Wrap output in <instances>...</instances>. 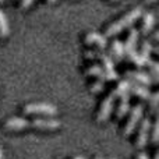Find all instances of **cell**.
<instances>
[{
	"label": "cell",
	"mask_w": 159,
	"mask_h": 159,
	"mask_svg": "<svg viewBox=\"0 0 159 159\" xmlns=\"http://www.w3.org/2000/svg\"><path fill=\"white\" fill-rule=\"evenodd\" d=\"M143 13H144L143 7L131 8L129 13H126L124 16H121L119 20H116V21L110 22V24L107 25L106 30H105V36H106V38H113V36L119 35L120 32H123L124 30L131 28L133 25H134L135 22L141 18Z\"/></svg>",
	"instance_id": "cell-1"
},
{
	"label": "cell",
	"mask_w": 159,
	"mask_h": 159,
	"mask_svg": "<svg viewBox=\"0 0 159 159\" xmlns=\"http://www.w3.org/2000/svg\"><path fill=\"white\" fill-rule=\"evenodd\" d=\"M22 112L25 115H41L53 117L57 115V107L52 103H48V102H32V103L25 105L22 107Z\"/></svg>",
	"instance_id": "cell-2"
},
{
	"label": "cell",
	"mask_w": 159,
	"mask_h": 159,
	"mask_svg": "<svg viewBox=\"0 0 159 159\" xmlns=\"http://www.w3.org/2000/svg\"><path fill=\"white\" fill-rule=\"evenodd\" d=\"M127 115H129V117H127L126 124H124V129H123V135L124 137L131 135L133 131H134V130L137 129V126L140 124L141 119H143V116H144V105L143 103L135 105L133 109L129 110Z\"/></svg>",
	"instance_id": "cell-3"
},
{
	"label": "cell",
	"mask_w": 159,
	"mask_h": 159,
	"mask_svg": "<svg viewBox=\"0 0 159 159\" xmlns=\"http://www.w3.org/2000/svg\"><path fill=\"white\" fill-rule=\"evenodd\" d=\"M151 126H152V121L149 117H143L140 124L137 126L138 131H137V137H135V147H137L138 149H143L144 147L148 144Z\"/></svg>",
	"instance_id": "cell-4"
},
{
	"label": "cell",
	"mask_w": 159,
	"mask_h": 159,
	"mask_svg": "<svg viewBox=\"0 0 159 159\" xmlns=\"http://www.w3.org/2000/svg\"><path fill=\"white\" fill-rule=\"evenodd\" d=\"M61 121L53 117H38L30 121V127L39 131H55V130L60 129Z\"/></svg>",
	"instance_id": "cell-5"
},
{
	"label": "cell",
	"mask_w": 159,
	"mask_h": 159,
	"mask_svg": "<svg viewBox=\"0 0 159 159\" xmlns=\"http://www.w3.org/2000/svg\"><path fill=\"white\" fill-rule=\"evenodd\" d=\"M113 107H115V98H113L112 95L105 96L103 101H102L101 105H99L98 113H96V120H98L99 123L106 121L107 119L110 117V115H112Z\"/></svg>",
	"instance_id": "cell-6"
},
{
	"label": "cell",
	"mask_w": 159,
	"mask_h": 159,
	"mask_svg": "<svg viewBox=\"0 0 159 159\" xmlns=\"http://www.w3.org/2000/svg\"><path fill=\"white\" fill-rule=\"evenodd\" d=\"M126 78L130 80L131 82L145 85V87L154 85V84H152L151 75H149L147 71H143V70H138V71H134V70H127V71H126Z\"/></svg>",
	"instance_id": "cell-7"
},
{
	"label": "cell",
	"mask_w": 159,
	"mask_h": 159,
	"mask_svg": "<svg viewBox=\"0 0 159 159\" xmlns=\"http://www.w3.org/2000/svg\"><path fill=\"white\" fill-rule=\"evenodd\" d=\"M30 127V120L25 117H10L4 121V129L7 131H22Z\"/></svg>",
	"instance_id": "cell-8"
},
{
	"label": "cell",
	"mask_w": 159,
	"mask_h": 159,
	"mask_svg": "<svg viewBox=\"0 0 159 159\" xmlns=\"http://www.w3.org/2000/svg\"><path fill=\"white\" fill-rule=\"evenodd\" d=\"M85 43L87 45H95L99 50H105L107 48V38L99 32H88L85 35Z\"/></svg>",
	"instance_id": "cell-9"
},
{
	"label": "cell",
	"mask_w": 159,
	"mask_h": 159,
	"mask_svg": "<svg viewBox=\"0 0 159 159\" xmlns=\"http://www.w3.org/2000/svg\"><path fill=\"white\" fill-rule=\"evenodd\" d=\"M141 25H140V31L143 35H148V34L152 32L155 27V14L151 13V11H144L143 16H141Z\"/></svg>",
	"instance_id": "cell-10"
},
{
	"label": "cell",
	"mask_w": 159,
	"mask_h": 159,
	"mask_svg": "<svg viewBox=\"0 0 159 159\" xmlns=\"http://www.w3.org/2000/svg\"><path fill=\"white\" fill-rule=\"evenodd\" d=\"M138 39H140V32H138L135 28H130L129 35H127V39H126V43H123V46H124V56L137 50Z\"/></svg>",
	"instance_id": "cell-11"
},
{
	"label": "cell",
	"mask_w": 159,
	"mask_h": 159,
	"mask_svg": "<svg viewBox=\"0 0 159 159\" xmlns=\"http://www.w3.org/2000/svg\"><path fill=\"white\" fill-rule=\"evenodd\" d=\"M130 96H131L130 92H126L121 96H119V103H117V107H116V117H117V120H121V119L129 113V110H130Z\"/></svg>",
	"instance_id": "cell-12"
},
{
	"label": "cell",
	"mask_w": 159,
	"mask_h": 159,
	"mask_svg": "<svg viewBox=\"0 0 159 159\" xmlns=\"http://www.w3.org/2000/svg\"><path fill=\"white\" fill-rule=\"evenodd\" d=\"M110 57L113 59V61L116 63H120L124 59V46L123 42L120 41H113L112 45H110V52H109Z\"/></svg>",
	"instance_id": "cell-13"
},
{
	"label": "cell",
	"mask_w": 159,
	"mask_h": 159,
	"mask_svg": "<svg viewBox=\"0 0 159 159\" xmlns=\"http://www.w3.org/2000/svg\"><path fill=\"white\" fill-rule=\"evenodd\" d=\"M130 88H131V81L130 80H120V81L117 82V85H116V88H113L112 92H110V95L113 96V98H119V96H121L123 93L126 92H130Z\"/></svg>",
	"instance_id": "cell-14"
},
{
	"label": "cell",
	"mask_w": 159,
	"mask_h": 159,
	"mask_svg": "<svg viewBox=\"0 0 159 159\" xmlns=\"http://www.w3.org/2000/svg\"><path fill=\"white\" fill-rule=\"evenodd\" d=\"M130 93L135 95L137 98L140 99H148L149 95H151V91H149L148 87L145 85H141V84H135V82H131V88H130Z\"/></svg>",
	"instance_id": "cell-15"
},
{
	"label": "cell",
	"mask_w": 159,
	"mask_h": 159,
	"mask_svg": "<svg viewBox=\"0 0 159 159\" xmlns=\"http://www.w3.org/2000/svg\"><path fill=\"white\" fill-rule=\"evenodd\" d=\"M126 57L129 59L130 61H131L134 66L137 67H144V66H148V63L151 61V57H144L143 55H141L140 52H131L129 53V55H126Z\"/></svg>",
	"instance_id": "cell-16"
},
{
	"label": "cell",
	"mask_w": 159,
	"mask_h": 159,
	"mask_svg": "<svg viewBox=\"0 0 159 159\" xmlns=\"http://www.w3.org/2000/svg\"><path fill=\"white\" fill-rule=\"evenodd\" d=\"M84 73L88 77H95L98 80L105 81V71H103V69H102V66H99V64H91V66H88L87 69L84 70Z\"/></svg>",
	"instance_id": "cell-17"
},
{
	"label": "cell",
	"mask_w": 159,
	"mask_h": 159,
	"mask_svg": "<svg viewBox=\"0 0 159 159\" xmlns=\"http://www.w3.org/2000/svg\"><path fill=\"white\" fill-rule=\"evenodd\" d=\"M148 69H149V73L148 74L151 75V80H152V84L157 85L158 81H159V63L157 60H152L148 63Z\"/></svg>",
	"instance_id": "cell-18"
},
{
	"label": "cell",
	"mask_w": 159,
	"mask_h": 159,
	"mask_svg": "<svg viewBox=\"0 0 159 159\" xmlns=\"http://www.w3.org/2000/svg\"><path fill=\"white\" fill-rule=\"evenodd\" d=\"M8 34H10V25H8L7 17L0 10V36L6 38V36H8Z\"/></svg>",
	"instance_id": "cell-19"
},
{
	"label": "cell",
	"mask_w": 159,
	"mask_h": 159,
	"mask_svg": "<svg viewBox=\"0 0 159 159\" xmlns=\"http://www.w3.org/2000/svg\"><path fill=\"white\" fill-rule=\"evenodd\" d=\"M148 102H149V112H151V115H157L158 106H159V92H151Z\"/></svg>",
	"instance_id": "cell-20"
},
{
	"label": "cell",
	"mask_w": 159,
	"mask_h": 159,
	"mask_svg": "<svg viewBox=\"0 0 159 159\" xmlns=\"http://www.w3.org/2000/svg\"><path fill=\"white\" fill-rule=\"evenodd\" d=\"M140 53L144 56V57H151V53H152V42H151V39H145V41H143Z\"/></svg>",
	"instance_id": "cell-21"
},
{
	"label": "cell",
	"mask_w": 159,
	"mask_h": 159,
	"mask_svg": "<svg viewBox=\"0 0 159 159\" xmlns=\"http://www.w3.org/2000/svg\"><path fill=\"white\" fill-rule=\"evenodd\" d=\"M149 137H151V141L154 145L158 144V140H159V121L155 120L154 124L151 126V131H149Z\"/></svg>",
	"instance_id": "cell-22"
},
{
	"label": "cell",
	"mask_w": 159,
	"mask_h": 159,
	"mask_svg": "<svg viewBox=\"0 0 159 159\" xmlns=\"http://www.w3.org/2000/svg\"><path fill=\"white\" fill-rule=\"evenodd\" d=\"M89 91L93 93H99V92H102V91H105V81H102V80L93 81L89 87Z\"/></svg>",
	"instance_id": "cell-23"
},
{
	"label": "cell",
	"mask_w": 159,
	"mask_h": 159,
	"mask_svg": "<svg viewBox=\"0 0 159 159\" xmlns=\"http://www.w3.org/2000/svg\"><path fill=\"white\" fill-rule=\"evenodd\" d=\"M101 50L96 49V50H85L84 52V59H87V60H98V55Z\"/></svg>",
	"instance_id": "cell-24"
},
{
	"label": "cell",
	"mask_w": 159,
	"mask_h": 159,
	"mask_svg": "<svg viewBox=\"0 0 159 159\" xmlns=\"http://www.w3.org/2000/svg\"><path fill=\"white\" fill-rule=\"evenodd\" d=\"M34 2H35V0H21V3H20V7H21L22 10H25V8L31 7Z\"/></svg>",
	"instance_id": "cell-25"
},
{
	"label": "cell",
	"mask_w": 159,
	"mask_h": 159,
	"mask_svg": "<svg viewBox=\"0 0 159 159\" xmlns=\"http://www.w3.org/2000/svg\"><path fill=\"white\" fill-rule=\"evenodd\" d=\"M135 159H151V158H149V155L147 154V152L141 151V152H138V154L135 155Z\"/></svg>",
	"instance_id": "cell-26"
},
{
	"label": "cell",
	"mask_w": 159,
	"mask_h": 159,
	"mask_svg": "<svg viewBox=\"0 0 159 159\" xmlns=\"http://www.w3.org/2000/svg\"><path fill=\"white\" fill-rule=\"evenodd\" d=\"M158 38H159V32H158V31H154V34H152L151 39H152L154 42H158Z\"/></svg>",
	"instance_id": "cell-27"
},
{
	"label": "cell",
	"mask_w": 159,
	"mask_h": 159,
	"mask_svg": "<svg viewBox=\"0 0 159 159\" xmlns=\"http://www.w3.org/2000/svg\"><path fill=\"white\" fill-rule=\"evenodd\" d=\"M0 159H4V154H3L2 149H0Z\"/></svg>",
	"instance_id": "cell-28"
},
{
	"label": "cell",
	"mask_w": 159,
	"mask_h": 159,
	"mask_svg": "<svg viewBox=\"0 0 159 159\" xmlns=\"http://www.w3.org/2000/svg\"><path fill=\"white\" fill-rule=\"evenodd\" d=\"M145 3H157V0H145Z\"/></svg>",
	"instance_id": "cell-29"
},
{
	"label": "cell",
	"mask_w": 159,
	"mask_h": 159,
	"mask_svg": "<svg viewBox=\"0 0 159 159\" xmlns=\"http://www.w3.org/2000/svg\"><path fill=\"white\" fill-rule=\"evenodd\" d=\"M48 3H55V2H57V0H46Z\"/></svg>",
	"instance_id": "cell-30"
},
{
	"label": "cell",
	"mask_w": 159,
	"mask_h": 159,
	"mask_svg": "<svg viewBox=\"0 0 159 159\" xmlns=\"http://www.w3.org/2000/svg\"><path fill=\"white\" fill-rule=\"evenodd\" d=\"M73 159H85V158H82V157H74Z\"/></svg>",
	"instance_id": "cell-31"
},
{
	"label": "cell",
	"mask_w": 159,
	"mask_h": 159,
	"mask_svg": "<svg viewBox=\"0 0 159 159\" xmlns=\"http://www.w3.org/2000/svg\"><path fill=\"white\" fill-rule=\"evenodd\" d=\"M154 159H159V155L157 154V155H155V157H154Z\"/></svg>",
	"instance_id": "cell-32"
},
{
	"label": "cell",
	"mask_w": 159,
	"mask_h": 159,
	"mask_svg": "<svg viewBox=\"0 0 159 159\" xmlns=\"http://www.w3.org/2000/svg\"><path fill=\"white\" fill-rule=\"evenodd\" d=\"M95 159H103V158H101V157H98V158H95Z\"/></svg>",
	"instance_id": "cell-33"
},
{
	"label": "cell",
	"mask_w": 159,
	"mask_h": 159,
	"mask_svg": "<svg viewBox=\"0 0 159 159\" xmlns=\"http://www.w3.org/2000/svg\"><path fill=\"white\" fill-rule=\"evenodd\" d=\"M3 2H4V0H0V3H3Z\"/></svg>",
	"instance_id": "cell-34"
},
{
	"label": "cell",
	"mask_w": 159,
	"mask_h": 159,
	"mask_svg": "<svg viewBox=\"0 0 159 159\" xmlns=\"http://www.w3.org/2000/svg\"><path fill=\"white\" fill-rule=\"evenodd\" d=\"M113 2H116V0H113Z\"/></svg>",
	"instance_id": "cell-35"
},
{
	"label": "cell",
	"mask_w": 159,
	"mask_h": 159,
	"mask_svg": "<svg viewBox=\"0 0 159 159\" xmlns=\"http://www.w3.org/2000/svg\"><path fill=\"white\" fill-rule=\"evenodd\" d=\"M112 159H115V158H112Z\"/></svg>",
	"instance_id": "cell-36"
}]
</instances>
